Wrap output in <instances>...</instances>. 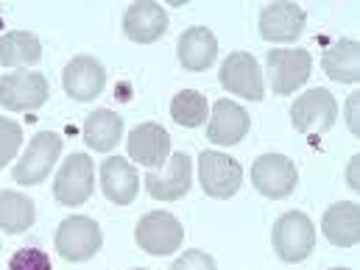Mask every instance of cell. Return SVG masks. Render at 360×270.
Listing matches in <instances>:
<instances>
[{"instance_id": "obj_16", "label": "cell", "mask_w": 360, "mask_h": 270, "mask_svg": "<svg viewBox=\"0 0 360 270\" xmlns=\"http://www.w3.org/2000/svg\"><path fill=\"white\" fill-rule=\"evenodd\" d=\"M123 31H126V36L131 42H140V45L157 42L168 31V14L154 0L131 3L126 8V14H123Z\"/></svg>"}, {"instance_id": "obj_10", "label": "cell", "mask_w": 360, "mask_h": 270, "mask_svg": "<svg viewBox=\"0 0 360 270\" xmlns=\"http://www.w3.org/2000/svg\"><path fill=\"white\" fill-rule=\"evenodd\" d=\"M95 189V168L87 154H70L65 165L59 168L53 181V195L65 206H82L87 203Z\"/></svg>"}, {"instance_id": "obj_2", "label": "cell", "mask_w": 360, "mask_h": 270, "mask_svg": "<svg viewBox=\"0 0 360 270\" xmlns=\"http://www.w3.org/2000/svg\"><path fill=\"white\" fill-rule=\"evenodd\" d=\"M269 84L274 95L299 92L313 73V56L304 48H274L269 50Z\"/></svg>"}, {"instance_id": "obj_23", "label": "cell", "mask_w": 360, "mask_h": 270, "mask_svg": "<svg viewBox=\"0 0 360 270\" xmlns=\"http://www.w3.org/2000/svg\"><path fill=\"white\" fill-rule=\"evenodd\" d=\"M42 59V42L31 31H8L0 36V65L3 67H31Z\"/></svg>"}, {"instance_id": "obj_17", "label": "cell", "mask_w": 360, "mask_h": 270, "mask_svg": "<svg viewBox=\"0 0 360 270\" xmlns=\"http://www.w3.org/2000/svg\"><path fill=\"white\" fill-rule=\"evenodd\" d=\"M62 87L73 100L87 103L92 97H98L106 87V70L98 59L92 56H76L68 62L65 73H62Z\"/></svg>"}, {"instance_id": "obj_15", "label": "cell", "mask_w": 360, "mask_h": 270, "mask_svg": "<svg viewBox=\"0 0 360 270\" xmlns=\"http://www.w3.org/2000/svg\"><path fill=\"white\" fill-rule=\"evenodd\" d=\"M146 189H148V195L151 198H157V201H176L181 198L187 189H190V184H193V159L187 156V154H174L171 159H168V170L165 173H160V170H148L146 176Z\"/></svg>"}, {"instance_id": "obj_14", "label": "cell", "mask_w": 360, "mask_h": 270, "mask_svg": "<svg viewBox=\"0 0 360 270\" xmlns=\"http://www.w3.org/2000/svg\"><path fill=\"white\" fill-rule=\"evenodd\" d=\"M304 22H307V14L299 3H290V0L269 3L260 11V36L266 42H293L302 36Z\"/></svg>"}, {"instance_id": "obj_22", "label": "cell", "mask_w": 360, "mask_h": 270, "mask_svg": "<svg viewBox=\"0 0 360 270\" xmlns=\"http://www.w3.org/2000/svg\"><path fill=\"white\" fill-rule=\"evenodd\" d=\"M84 145L90 151H98V154H106L112 151L120 137H123V117L112 109H95L90 117L84 120Z\"/></svg>"}, {"instance_id": "obj_4", "label": "cell", "mask_w": 360, "mask_h": 270, "mask_svg": "<svg viewBox=\"0 0 360 270\" xmlns=\"http://www.w3.org/2000/svg\"><path fill=\"white\" fill-rule=\"evenodd\" d=\"M103 245L101 226L87 215H73L56 229V251L68 262H87Z\"/></svg>"}, {"instance_id": "obj_3", "label": "cell", "mask_w": 360, "mask_h": 270, "mask_svg": "<svg viewBox=\"0 0 360 270\" xmlns=\"http://www.w3.org/2000/svg\"><path fill=\"white\" fill-rule=\"evenodd\" d=\"M338 100L324 87L302 92L290 106V123L299 134H327L335 126Z\"/></svg>"}, {"instance_id": "obj_1", "label": "cell", "mask_w": 360, "mask_h": 270, "mask_svg": "<svg viewBox=\"0 0 360 270\" xmlns=\"http://www.w3.org/2000/svg\"><path fill=\"white\" fill-rule=\"evenodd\" d=\"M271 243L282 262L288 265L304 262L316 248V226L304 212H285L274 223Z\"/></svg>"}, {"instance_id": "obj_11", "label": "cell", "mask_w": 360, "mask_h": 270, "mask_svg": "<svg viewBox=\"0 0 360 270\" xmlns=\"http://www.w3.org/2000/svg\"><path fill=\"white\" fill-rule=\"evenodd\" d=\"M296 165L285 156V154H266L260 159H255L252 165V184L260 195H266L271 201H282L296 189Z\"/></svg>"}, {"instance_id": "obj_30", "label": "cell", "mask_w": 360, "mask_h": 270, "mask_svg": "<svg viewBox=\"0 0 360 270\" xmlns=\"http://www.w3.org/2000/svg\"><path fill=\"white\" fill-rule=\"evenodd\" d=\"M347 184H349L352 189L360 187V156H352V162H349V168H347Z\"/></svg>"}, {"instance_id": "obj_25", "label": "cell", "mask_w": 360, "mask_h": 270, "mask_svg": "<svg viewBox=\"0 0 360 270\" xmlns=\"http://www.w3.org/2000/svg\"><path fill=\"white\" fill-rule=\"evenodd\" d=\"M171 117L184 128H198L210 117V103L198 90L176 92L171 100Z\"/></svg>"}, {"instance_id": "obj_8", "label": "cell", "mask_w": 360, "mask_h": 270, "mask_svg": "<svg viewBox=\"0 0 360 270\" xmlns=\"http://www.w3.org/2000/svg\"><path fill=\"white\" fill-rule=\"evenodd\" d=\"M218 81L224 90L238 95V97H246V100H263L266 97L263 70H260L257 59L246 50H235L224 59V65L218 70Z\"/></svg>"}, {"instance_id": "obj_6", "label": "cell", "mask_w": 360, "mask_h": 270, "mask_svg": "<svg viewBox=\"0 0 360 270\" xmlns=\"http://www.w3.org/2000/svg\"><path fill=\"white\" fill-rule=\"evenodd\" d=\"M51 95L48 79L37 70H11L0 76V106L8 112H34Z\"/></svg>"}, {"instance_id": "obj_28", "label": "cell", "mask_w": 360, "mask_h": 270, "mask_svg": "<svg viewBox=\"0 0 360 270\" xmlns=\"http://www.w3.org/2000/svg\"><path fill=\"white\" fill-rule=\"evenodd\" d=\"M171 270H218V268H215V259L210 254L193 248V251H184L179 259L171 265Z\"/></svg>"}, {"instance_id": "obj_12", "label": "cell", "mask_w": 360, "mask_h": 270, "mask_svg": "<svg viewBox=\"0 0 360 270\" xmlns=\"http://www.w3.org/2000/svg\"><path fill=\"white\" fill-rule=\"evenodd\" d=\"M252 128V120H249V112L235 103V100H226L221 97L212 112H210V126H207V140L212 145H221V148H229V145H238Z\"/></svg>"}, {"instance_id": "obj_19", "label": "cell", "mask_w": 360, "mask_h": 270, "mask_svg": "<svg viewBox=\"0 0 360 270\" xmlns=\"http://www.w3.org/2000/svg\"><path fill=\"white\" fill-rule=\"evenodd\" d=\"M176 56H179V65L190 73H204L215 65L218 59V39L210 28L204 25H193L187 28L179 36V45H176Z\"/></svg>"}, {"instance_id": "obj_33", "label": "cell", "mask_w": 360, "mask_h": 270, "mask_svg": "<svg viewBox=\"0 0 360 270\" xmlns=\"http://www.w3.org/2000/svg\"><path fill=\"white\" fill-rule=\"evenodd\" d=\"M134 270H146V268H134Z\"/></svg>"}, {"instance_id": "obj_21", "label": "cell", "mask_w": 360, "mask_h": 270, "mask_svg": "<svg viewBox=\"0 0 360 270\" xmlns=\"http://www.w3.org/2000/svg\"><path fill=\"white\" fill-rule=\"evenodd\" d=\"M321 67H324L327 79H333L338 84H355L360 79V45L355 39L333 42L321 56Z\"/></svg>"}, {"instance_id": "obj_20", "label": "cell", "mask_w": 360, "mask_h": 270, "mask_svg": "<svg viewBox=\"0 0 360 270\" xmlns=\"http://www.w3.org/2000/svg\"><path fill=\"white\" fill-rule=\"evenodd\" d=\"M324 237L335 248H352L360 240V206L352 201H338L324 212L321 220Z\"/></svg>"}, {"instance_id": "obj_32", "label": "cell", "mask_w": 360, "mask_h": 270, "mask_svg": "<svg viewBox=\"0 0 360 270\" xmlns=\"http://www.w3.org/2000/svg\"><path fill=\"white\" fill-rule=\"evenodd\" d=\"M0 25H3V14H0Z\"/></svg>"}, {"instance_id": "obj_18", "label": "cell", "mask_w": 360, "mask_h": 270, "mask_svg": "<svg viewBox=\"0 0 360 270\" xmlns=\"http://www.w3.org/2000/svg\"><path fill=\"white\" fill-rule=\"evenodd\" d=\"M140 173L137 168L123 159V156H112V159H103L101 165V189L106 195V201L117 203V206H129L134 203L137 192H140Z\"/></svg>"}, {"instance_id": "obj_24", "label": "cell", "mask_w": 360, "mask_h": 270, "mask_svg": "<svg viewBox=\"0 0 360 270\" xmlns=\"http://www.w3.org/2000/svg\"><path fill=\"white\" fill-rule=\"evenodd\" d=\"M37 220V206L28 195L3 189L0 192V229L6 234H22L34 226Z\"/></svg>"}, {"instance_id": "obj_31", "label": "cell", "mask_w": 360, "mask_h": 270, "mask_svg": "<svg viewBox=\"0 0 360 270\" xmlns=\"http://www.w3.org/2000/svg\"><path fill=\"white\" fill-rule=\"evenodd\" d=\"M330 270H349V268H330Z\"/></svg>"}, {"instance_id": "obj_26", "label": "cell", "mask_w": 360, "mask_h": 270, "mask_svg": "<svg viewBox=\"0 0 360 270\" xmlns=\"http://www.w3.org/2000/svg\"><path fill=\"white\" fill-rule=\"evenodd\" d=\"M22 145V126L11 117H0V168H6Z\"/></svg>"}, {"instance_id": "obj_27", "label": "cell", "mask_w": 360, "mask_h": 270, "mask_svg": "<svg viewBox=\"0 0 360 270\" xmlns=\"http://www.w3.org/2000/svg\"><path fill=\"white\" fill-rule=\"evenodd\" d=\"M8 270H53V268H51V257L42 248L28 245V248H20V251L11 254Z\"/></svg>"}, {"instance_id": "obj_29", "label": "cell", "mask_w": 360, "mask_h": 270, "mask_svg": "<svg viewBox=\"0 0 360 270\" xmlns=\"http://www.w3.org/2000/svg\"><path fill=\"white\" fill-rule=\"evenodd\" d=\"M360 95H352L349 103H347V123H349V131L360 137Z\"/></svg>"}, {"instance_id": "obj_13", "label": "cell", "mask_w": 360, "mask_h": 270, "mask_svg": "<svg viewBox=\"0 0 360 270\" xmlns=\"http://www.w3.org/2000/svg\"><path fill=\"white\" fill-rule=\"evenodd\" d=\"M129 156L134 165H143L148 170L165 168L171 159V137L160 123H140L129 134Z\"/></svg>"}, {"instance_id": "obj_5", "label": "cell", "mask_w": 360, "mask_h": 270, "mask_svg": "<svg viewBox=\"0 0 360 270\" xmlns=\"http://www.w3.org/2000/svg\"><path fill=\"white\" fill-rule=\"evenodd\" d=\"M134 240L151 257H171L174 251H179L184 229H181L176 215L157 209V212H148L140 217V223L134 229Z\"/></svg>"}, {"instance_id": "obj_9", "label": "cell", "mask_w": 360, "mask_h": 270, "mask_svg": "<svg viewBox=\"0 0 360 270\" xmlns=\"http://www.w3.org/2000/svg\"><path fill=\"white\" fill-rule=\"evenodd\" d=\"M198 181L210 198H232L243 184V168L238 159L221 151H201L198 156Z\"/></svg>"}, {"instance_id": "obj_7", "label": "cell", "mask_w": 360, "mask_h": 270, "mask_svg": "<svg viewBox=\"0 0 360 270\" xmlns=\"http://www.w3.org/2000/svg\"><path fill=\"white\" fill-rule=\"evenodd\" d=\"M62 137L56 131H39L31 145L25 148L22 159H17L14 165V181L22 187H34L39 181H45V176L53 170L56 159L62 156Z\"/></svg>"}]
</instances>
